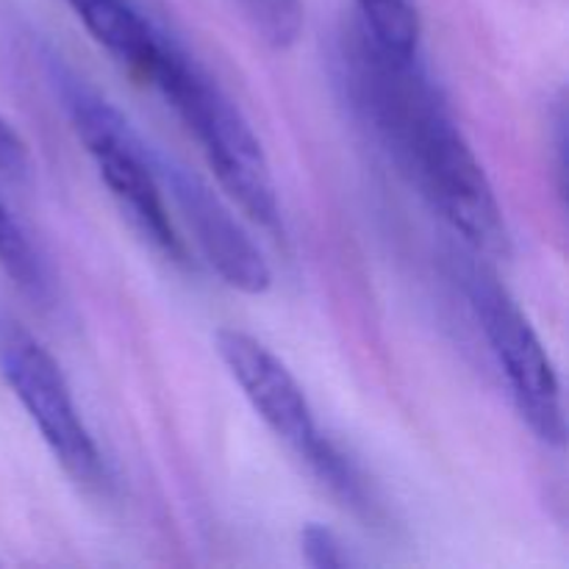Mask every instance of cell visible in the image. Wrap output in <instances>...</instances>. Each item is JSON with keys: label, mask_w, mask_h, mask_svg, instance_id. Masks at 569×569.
I'll return each mask as SVG.
<instances>
[{"label": "cell", "mask_w": 569, "mask_h": 569, "mask_svg": "<svg viewBox=\"0 0 569 569\" xmlns=\"http://www.w3.org/2000/svg\"><path fill=\"white\" fill-rule=\"evenodd\" d=\"M337 64L350 109L433 211L478 256L506 259L511 237L492 181L420 59H389L353 28Z\"/></svg>", "instance_id": "1"}, {"label": "cell", "mask_w": 569, "mask_h": 569, "mask_svg": "<svg viewBox=\"0 0 569 569\" xmlns=\"http://www.w3.org/2000/svg\"><path fill=\"white\" fill-rule=\"evenodd\" d=\"M148 83L164 94L167 103L198 139L211 172L228 198L237 200L239 209L261 228L270 233H283L281 203H278L270 161L242 111L211 81L209 72L176 39L167 37Z\"/></svg>", "instance_id": "2"}, {"label": "cell", "mask_w": 569, "mask_h": 569, "mask_svg": "<svg viewBox=\"0 0 569 569\" xmlns=\"http://www.w3.org/2000/svg\"><path fill=\"white\" fill-rule=\"evenodd\" d=\"M50 78L59 89L72 131L81 139L122 217L156 253L172 264H187V244L172 226L156 161L150 159L131 122L111 100L64 64H53Z\"/></svg>", "instance_id": "3"}, {"label": "cell", "mask_w": 569, "mask_h": 569, "mask_svg": "<svg viewBox=\"0 0 569 569\" xmlns=\"http://www.w3.org/2000/svg\"><path fill=\"white\" fill-rule=\"evenodd\" d=\"M461 283L489 350L509 381L520 417L545 445L561 448L567 437L561 383L531 320L500 278L481 261H467Z\"/></svg>", "instance_id": "4"}, {"label": "cell", "mask_w": 569, "mask_h": 569, "mask_svg": "<svg viewBox=\"0 0 569 569\" xmlns=\"http://www.w3.org/2000/svg\"><path fill=\"white\" fill-rule=\"evenodd\" d=\"M0 376L31 417L61 470L89 492L109 487V470L81 420L59 361L20 322L0 320Z\"/></svg>", "instance_id": "5"}, {"label": "cell", "mask_w": 569, "mask_h": 569, "mask_svg": "<svg viewBox=\"0 0 569 569\" xmlns=\"http://www.w3.org/2000/svg\"><path fill=\"white\" fill-rule=\"evenodd\" d=\"M159 178L170 189L192 242L209 261L211 270L231 289L242 295H264L272 287V270L259 244L248 237L220 194L178 161H156Z\"/></svg>", "instance_id": "6"}, {"label": "cell", "mask_w": 569, "mask_h": 569, "mask_svg": "<svg viewBox=\"0 0 569 569\" xmlns=\"http://www.w3.org/2000/svg\"><path fill=\"white\" fill-rule=\"evenodd\" d=\"M214 345L222 365L228 367V372L242 389L244 400L261 417V422L298 459H303L326 431L317 426L315 411H311L309 398H306L298 378L270 348H264L259 339L237 331V328H220L214 333Z\"/></svg>", "instance_id": "7"}, {"label": "cell", "mask_w": 569, "mask_h": 569, "mask_svg": "<svg viewBox=\"0 0 569 569\" xmlns=\"http://www.w3.org/2000/svg\"><path fill=\"white\" fill-rule=\"evenodd\" d=\"M64 3L81 20L89 37L109 50L111 59L120 61L144 83L150 81L167 33L156 28L133 0H64Z\"/></svg>", "instance_id": "8"}, {"label": "cell", "mask_w": 569, "mask_h": 569, "mask_svg": "<svg viewBox=\"0 0 569 569\" xmlns=\"http://www.w3.org/2000/svg\"><path fill=\"white\" fill-rule=\"evenodd\" d=\"M359 31L372 48L398 61L420 59L422 17L415 0H353Z\"/></svg>", "instance_id": "9"}, {"label": "cell", "mask_w": 569, "mask_h": 569, "mask_svg": "<svg viewBox=\"0 0 569 569\" xmlns=\"http://www.w3.org/2000/svg\"><path fill=\"white\" fill-rule=\"evenodd\" d=\"M300 461L315 472L317 481H320L345 509L365 517L367 522L381 520V503H378L367 476L361 472V467L356 465L331 437H328V433H322V437L317 439L315 448H311Z\"/></svg>", "instance_id": "10"}, {"label": "cell", "mask_w": 569, "mask_h": 569, "mask_svg": "<svg viewBox=\"0 0 569 569\" xmlns=\"http://www.w3.org/2000/svg\"><path fill=\"white\" fill-rule=\"evenodd\" d=\"M0 267L28 298H50V278L48 270H44V261L39 259L37 248L26 237L20 222L9 214L3 200H0Z\"/></svg>", "instance_id": "11"}, {"label": "cell", "mask_w": 569, "mask_h": 569, "mask_svg": "<svg viewBox=\"0 0 569 569\" xmlns=\"http://www.w3.org/2000/svg\"><path fill=\"white\" fill-rule=\"evenodd\" d=\"M244 20L270 48H292L303 31V3L300 0H237Z\"/></svg>", "instance_id": "12"}, {"label": "cell", "mask_w": 569, "mask_h": 569, "mask_svg": "<svg viewBox=\"0 0 569 569\" xmlns=\"http://www.w3.org/2000/svg\"><path fill=\"white\" fill-rule=\"evenodd\" d=\"M300 550H303L306 565L315 569H342L350 565L337 533L331 528L320 526V522L303 526V531H300Z\"/></svg>", "instance_id": "13"}, {"label": "cell", "mask_w": 569, "mask_h": 569, "mask_svg": "<svg viewBox=\"0 0 569 569\" xmlns=\"http://www.w3.org/2000/svg\"><path fill=\"white\" fill-rule=\"evenodd\" d=\"M0 176L11 181H26L31 176V153L20 133L0 117Z\"/></svg>", "instance_id": "14"}]
</instances>
